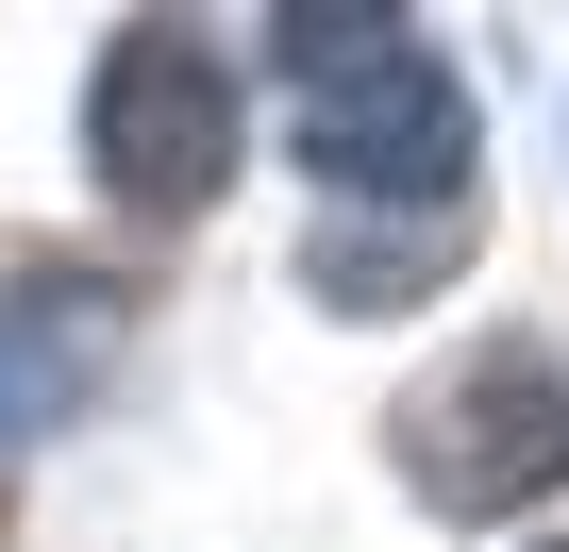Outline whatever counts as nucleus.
Wrapping results in <instances>:
<instances>
[{"label":"nucleus","instance_id":"nucleus-1","mask_svg":"<svg viewBox=\"0 0 569 552\" xmlns=\"http://www.w3.org/2000/svg\"><path fill=\"white\" fill-rule=\"evenodd\" d=\"M402 469H419V502H452V519L536 502V485L569 469V369H552V335H469V352L402 402Z\"/></svg>","mask_w":569,"mask_h":552},{"label":"nucleus","instance_id":"nucleus-2","mask_svg":"<svg viewBox=\"0 0 569 552\" xmlns=\"http://www.w3.org/2000/svg\"><path fill=\"white\" fill-rule=\"evenodd\" d=\"M84 151L134 218H201L234 184V68L184 34V18H134L101 51V101H84Z\"/></svg>","mask_w":569,"mask_h":552},{"label":"nucleus","instance_id":"nucleus-3","mask_svg":"<svg viewBox=\"0 0 569 552\" xmlns=\"http://www.w3.org/2000/svg\"><path fill=\"white\" fill-rule=\"evenodd\" d=\"M302 168H319L352 218L452 201V184H469V101H452V68H436V51H386V68L319 84V101H302Z\"/></svg>","mask_w":569,"mask_h":552},{"label":"nucleus","instance_id":"nucleus-4","mask_svg":"<svg viewBox=\"0 0 569 552\" xmlns=\"http://www.w3.org/2000/svg\"><path fill=\"white\" fill-rule=\"evenodd\" d=\"M118 335H134V302L101 285V268H18V285H0V452H34L118 369Z\"/></svg>","mask_w":569,"mask_h":552},{"label":"nucleus","instance_id":"nucleus-5","mask_svg":"<svg viewBox=\"0 0 569 552\" xmlns=\"http://www.w3.org/2000/svg\"><path fill=\"white\" fill-rule=\"evenodd\" d=\"M452 268H469V201H419V218H336V234L302 251V285L352 302V319H386V302L452 285Z\"/></svg>","mask_w":569,"mask_h":552},{"label":"nucleus","instance_id":"nucleus-6","mask_svg":"<svg viewBox=\"0 0 569 552\" xmlns=\"http://www.w3.org/2000/svg\"><path fill=\"white\" fill-rule=\"evenodd\" d=\"M0 552H18V535H0Z\"/></svg>","mask_w":569,"mask_h":552}]
</instances>
